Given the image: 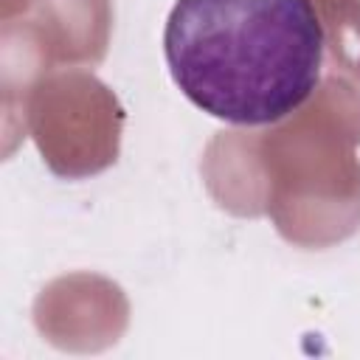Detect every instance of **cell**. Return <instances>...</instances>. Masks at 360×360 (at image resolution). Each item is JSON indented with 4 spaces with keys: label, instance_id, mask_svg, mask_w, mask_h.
Wrapping results in <instances>:
<instances>
[{
    "label": "cell",
    "instance_id": "1",
    "mask_svg": "<svg viewBox=\"0 0 360 360\" xmlns=\"http://www.w3.org/2000/svg\"><path fill=\"white\" fill-rule=\"evenodd\" d=\"M323 42L312 0H177L163 28L180 93L233 127L295 112L321 82Z\"/></svg>",
    "mask_w": 360,
    "mask_h": 360
}]
</instances>
